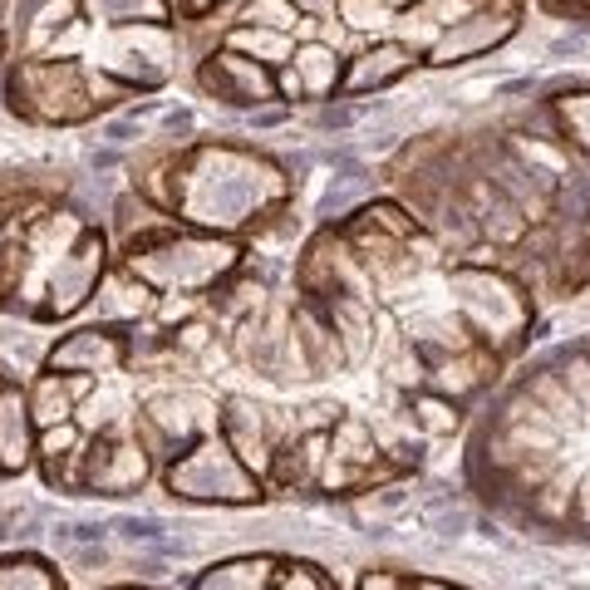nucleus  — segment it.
<instances>
[{"instance_id":"8","label":"nucleus","mask_w":590,"mask_h":590,"mask_svg":"<svg viewBox=\"0 0 590 590\" xmlns=\"http://www.w3.org/2000/svg\"><path fill=\"white\" fill-rule=\"evenodd\" d=\"M384 5H394V10H399V5H413V0H384Z\"/></svg>"},{"instance_id":"7","label":"nucleus","mask_w":590,"mask_h":590,"mask_svg":"<svg viewBox=\"0 0 590 590\" xmlns=\"http://www.w3.org/2000/svg\"><path fill=\"white\" fill-rule=\"evenodd\" d=\"M182 5H187V15H207L217 0H182Z\"/></svg>"},{"instance_id":"1","label":"nucleus","mask_w":590,"mask_h":590,"mask_svg":"<svg viewBox=\"0 0 590 590\" xmlns=\"http://www.w3.org/2000/svg\"><path fill=\"white\" fill-rule=\"evenodd\" d=\"M536 399H541V409L556 418V428H581V418H586V413H581V404L571 399V389H561L551 374H546V379H536Z\"/></svg>"},{"instance_id":"5","label":"nucleus","mask_w":590,"mask_h":590,"mask_svg":"<svg viewBox=\"0 0 590 590\" xmlns=\"http://www.w3.org/2000/svg\"><path fill=\"white\" fill-rule=\"evenodd\" d=\"M566 389H576L571 399L590 409V359H571V369H566Z\"/></svg>"},{"instance_id":"4","label":"nucleus","mask_w":590,"mask_h":590,"mask_svg":"<svg viewBox=\"0 0 590 590\" xmlns=\"http://www.w3.org/2000/svg\"><path fill=\"white\" fill-rule=\"evenodd\" d=\"M418 418H423V428H433V433L458 428V409L443 404V399H418Z\"/></svg>"},{"instance_id":"6","label":"nucleus","mask_w":590,"mask_h":590,"mask_svg":"<svg viewBox=\"0 0 590 590\" xmlns=\"http://www.w3.org/2000/svg\"><path fill=\"white\" fill-rule=\"evenodd\" d=\"M40 418H50V423H55V418H64V389H59L55 379L45 384V413H40Z\"/></svg>"},{"instance_id":"3","label":"nucleus","mask_w":590,"mask_h":590,"mask_svg":"<svg viewBox=\"0 0 590 590\" xmlns=\"http://www.w3.org/2000/svg\"><path fill=\"white\" fill-rule=\"evenodd\" d=\"M246 20H251V25H271V30H286L291 20L300 25L305 15H300V10H291V0H256V5L246 10Z\"/></svg>"},{"instance_id":"2","label":"nucleus","mask_w":590,"mask_h":590,"mask_svg":"<svg viewBox=\"0 0 590 590\" xmlns=\"http://www.w3.org/2000/svg\"><path fill=\"white\" fill-rule=\"evenodd\" d=\"M295 64L310 74V89H315V94H325V89L335 84V55H330L325 45H305V50L295 55Z\"/></svg>"}]
</instances>
